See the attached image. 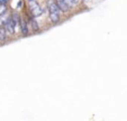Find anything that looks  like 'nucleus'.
<instances>
[{"mask_svg": "<svg viewBox=\"0 0 127 121\" xmlns=\"http://www.w3.org/2000/svg\"><path fill=\"white\" fill-rule=\"evenodd\" d=\"M47 10H48V12H50L51 20H52L54 24L60 22L61 10H60V8H59L58 3H56V1H54V0H48L47 1Z\"/></svg>", "mask_w": 127, "mask_h": 121, "instance_id": "obj_1", "label": "nucleus"}, {"mask_svg": "<svg viewBox=\"0 0 127 121\" xmlns=\"http://www.w3.org/2000/svg\"><path fill=\"white\" fill-rule=\"evenodd\" d=\"M29 9H31V12L34 17H39L45 12V10L47 9V8H44V7H42L41 5H38V3L35 2V3H32Z\"/></svg>", "mask_w": 127, "mask_h": 121, "instance_id": "obj_2", "label": "nucleus"}, {"mask_svg": "<svg viewBox=\"0 0 127 121\" xmlns=\"http://www.w3.org/2000/svg\"><path fill=\"white\" fill-rule=\"evenodd\" d=\"M3 27H5V29L7 30L8 34H15V31H16V24L14 23V20H12L11 17H8V19L6 20L5 25H3Z\"/></svg>", "mask_w": 127, "mask_h": 121, "instance_id": "obj_3", "label": "nucleus"}, {"mask_svg": "<svg viewBox=\"0 0 127 121\" xmlns=\"http://www.w3.org/2000/svg\"><path fill=\"white\" fill-rule=\"evenodd\" d=\"M55 1H56V3H58L59 8H60V10H61L62 12L69 11V10L72 8V6L69 5V2H67L66 0H55Z\"/></svg>", "mask_w": 127, "mask_h": 121, "instance_id": "obj_4", "label": "nucleus"}, {"mask_svg": "<svg viewBox=\"0 0 127 121\" xmlns=\"http://www.w3.org/2000/svg\"><path fill=\"white\" fill-rule=\"evenodd\" d=\"M20 29H22V34L24 36L29 35V29H28V24H27L26 20H22L20 23Z\"/></svg>", "mask_w": 127, "mask_h": 121, "instance_id": "obj_5", "label": "nucleus"}, {"mask_svg": "<svg viewBox=\"0 0 127 121\" xmlns=\"http://www.w3.org/2000/svg\"><path fill=\"white\" fill-rule=\"evenodd\" d=\"M29 23H31V26L32 28H33V30H39V25L38 23L36 22L35 17L32 15V16H29Z\"/></svg>", "mask_w": 127, "mask_h": 121, "instance_id": "obj_6", "label": "nucleus"}, {"mask_svg": "<svg viewBox=\"0 0 127 121\" xmlns=\"http://www.w3.org/2000/svg\"><path fill=\"white\" fill-rule=\"evenodd\" d=\"M12 18V20H14V23L16 24V26H18V25L22 23V20H20V16H19V14L18 12H16V11H14L11 14V16H10Z\"/></svg>", "mask_w": 127, "mask_h": 121, "instance_id": "obj_7", "label": "nucleus"}, {"mask_svg": "<svg viewBox=\"0 0 127 121\" xmlns=\"http://www.w3.org/2000/svg\"><path fill=\"white\" fill-rule=\"evenodd\" d=\"M7 30H6L5 29V27H1L0 26V40H1V42H5L6 39H7Z\"/></svg>", "mask_w": 127, "mask_h": 121, "instance_id": "obj_8", "label": "nucleus"}, {"mask_svg": "<svg viewBox=\"0 0 127 121\" xmlns=\"http://www.w3.org/2000/svg\"><path fill=\"white\" fill-rule=\"evenodd\" d=\"M7 19H8V16H7V15H6V14L0 15V26H3Z\"/></svg>", "mask_w": 127, "mask_h": 121, "instance_id": "obj_9", "label": "nucleus"}, {"mask_svg": "<svg viewBox=\"0 0 127 121\" xmlns=\"http://www.w3.org/2000/svg\"><path fill=\"white\" fill-rule=\"evenodd\" d=\"M6 11H7V7H6V5H0V15L6 14Z\"/></svg>", "mask_w": 127, "mask_h": 121, "instance_id": "obj_10", "label": "nucleus"}, {"mask_svg": "<svg viewBox=\"0 0 127 121\" xmlns=\"http://www.w3.org/2000/svg\"><path fill=\"white\" fill-rule=\"evenodd\" d=\"M67 2H69V5L73 6V5H77L78 2H79V0H66Z\"/></svg>", "mask_w": 127, "mask_h": 121, "instance_id": "obj_11", "label": "nucleus"}, {"mask_svg": "<svg viewBox=\"0 0 127 121\" xmlns=\"http://www.w3.org/2000/svg\"><path fill=\"white\" fill-rule=\"evenodd\" d=\"M8 2V0H0V5H6Z\"/></svg>", "mask_w": 127, "mask_h": 121, "instance_id": "obj_12", "label": "nucleus"}, {"mask_svg": "<svg viewBox=\"0 0 127 121\" xmlns=\"http://www.w3.org/2000/svg\"><path fill=\"white\" fill-rule=\"evenodd\" d=\"M22 5H23V1H22V0H19V2H18V5H17V7H18V8H20V7H22Z\"/></svg>", "mask_w": 127, "mask_h": 121, "instance_id": "obj_13", "label": "nucleus"}, {"mask_svg": "<svg viewBox=\"0 0 127 121\" xmlns=\"http://www.w3.org/2000/svg\"><path fill=\"white\" fill-rule=\"evenodd\" d=\"M28 1H29V2L32 3V2H34V1H36V0H28Z\"/></svg>", "mask_w": 127, "mask_h": 121, "instance_id": "obj_14", "label": "nucleus"}]
</instances>
